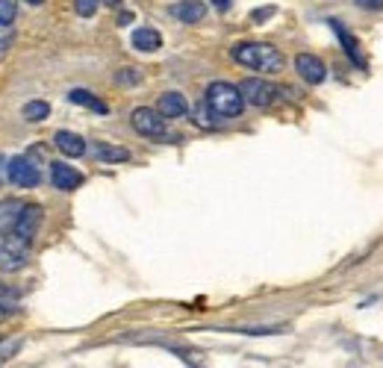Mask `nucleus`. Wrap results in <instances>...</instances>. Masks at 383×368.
Wrapping results in <instances>:
<instances>
[{
    "label": "nucleus",
    "instance_id": "f257e3e1",
    "mask_svg": "<svg viewBox=\"0 0 383 368\" xmlns=\"http://www.w3.org/2000/svg\"><path fill=\"white\" fill-rule=\"evenodd\" d=\"M230 56L251 71H263V74H277L283 71V53L274 45H265V41H239L233 45Z\"/></svg>",
    "mask_w": 383,
    "mask_h": 368
},
{
    "label": "nucleus",
    "instance_id": "f03ea898",
    "mask_svg": "<svg viewBox=\"0 0 383 368\" xmlns=\"http://www.w3.org/2000/svg\"><path fill=\"white\" fill-rule=\"evenodd\" d=\"M207 109L212 112L216 118H239L245 109V97L239 92V86L233 83H224V80H216L207 86V97H204Z\"/></svg>",
    "mask_w": 383,
    "mask_h": 368
},
{
    "label": "nucleus",
    "instance_id": "7ed1b4c3",
    "mask_svg": "<svg viewBox=\"0 0 383 368\" xmlns=\"http://www.w3.org/2000/svg\"><path fill=\"white\" fill-rule=\"evenodd\" d=\"M6 177L12 186H18V189H36L41 180V171L30 157H12L6 165Z\"/></svg>",
    "mask_w": 383,
    "mask_h": 368
},
{
    "label": "nucleus",
    "instance_id": "20e7f679",
    "mask_svg": "<svg viewBox=\"0 0 383 368\" xmlns=\"http://www.w3.org/2000/svg\"><path fill=\"white\" fill-rule=\"evenodd\" d=\"M239 92H242L245 104L260 106V109L272 106V104L277 101V89H274L268 80H260V77H248V80H242V83H239Z\"/></svg>",
    "mask_w": 383,
    "mask_h": 368
},
{
    "label": "nucleus",
    "instance_id": "39448f33",
    "mask_svg": "<svg viewBox=\"0 0 383 368\" xmlns=\"http://www.w3.org/2000/svg\"><path fill=\"white\" fill-rule=\"evenodd\" d=\"M130 124L139 136H148V139H162L165 136V118L160 115L157 109L151 106H139L130 112Z\"/></svg>",
    "mask_w": 383,
    "mask_h": 368
},
{
    "label": "nucleus",
    "instance_id": "423d86ee",
    "mask_svg": "<svg viewBox=\"0 0 383 368\" xmlns=\"http://www.w3.org/2000/svg\"><path fill=\"white\" fill-rule=\"evenodd\" d=\"M295 71L301 74V80L309 83V86H319V83H324V77H328V68H324V62L313 53H298L295 56Z\"/></svg>",
    "mask_w": 383,
    "mask_h": 368
},
{
    "label": "nucleus",
    "instance_id": "0eeeda50",
    "mask_svg": "<svg viewBox=\"0 0 383 368\" xmlns=\"http://www.w3.org/2000/svg\"><path fill=\"white\" fill-rule=\"evenodd\" d=\"M50 180H53V186L60 192H74V189L83 186V174L77 171L74 165H65V162H53L50 165Z\"/></svg>",
    "mask_w": 383,
    "mask_h": 368
},
{
    "label": "nucleus",
    "instance_id": "6e6552de",
    "mask_svg": "<svg viewBox=\"0 0 383 368\" xmlns=\"http://www.w3.org/2000/svg\"><path fill=\"white\" fill-rule=\"evenodd\" d=\"M328 24L333 27V33L339 36V41H342V50L348 53V59H351L354 65H357V68H365L368 62H365V53H363V48H360V41H357V38H354V36H351V33L345 30V27H342V21L330 18Z\"/></svg>",
    "mask_w": 383,
    "mask_h": 368
},
{
    "label": "nucleus",
    "instance_id": "1a4fd4ad",
    "mask_svg": "<svg viewBox=\"0 0 383 368\" xmlns=\"http://www.w3.org/2000/svg\"><path fill=\"white\" fill-rule=\"evenodd\" d=\"M157 112L162 118H183L189 112V101L180 92H165V94H160Z\"/></svg>",
    "mask_w": 383,
    "mask_h": 368
},
{
    "label": "nucleus",
    "instance_id": "9d476101",
    "mask_svg": "<svg viewBox=\"0 0 383 368\" xmlns=\"http://www.w3.org/2000/svg\"><path fill=\"white\" fill-rule=\"evenodd\" d=\"M53 145L60 148L65 157H83V153L89 150V145H86V139H83L80 133H71V130H60L53 136Z\"/></svg>",
    "mask_w": 383,
    "mask_h": 368
},
{
    "label": "nucleus",
    "instance_id": "9b49d317",
    "mask_svg": "<svg viewBox=\"0 0 383 368\" xmlns=\"http://www.w3.org/2000/svg\"><path fill=\"white\" fill-rule=\"evenodd\" d=\"M172 15L183 24H197L207 15V6H204V0H180V3L172 6Z\"/></svg>",
    "mask_w": 383,
    "mask_h": 368
},
{
    "label": "nucleus",
    "instance_id": "f8f14e48",
    "mask_svg": "<svg viewBox=\"0 0 383 368\" xmlns=\"http://www.w3.org/2000/svg\"><path fill=\"white\" fill-rule=\"evenodd\" d=\"M130 45L141 53H153V50L162 48V36L153 30V27H139V30L130 36Z\"/></svg>",
    "mask_w": 383,
    "mask_h": 368
},
{
    "label": "nucleus",
    "instance_id": "ddd939ff",
    "mask_svg": "<svg viewBox=\"0 0 383 368\" xmlns=\"http://www.w3.org/2000/svg\"><path fill=\"white\" fill-rule=\"evenodd\" d=\"M92 157L101 160V162L116 165V162H127V160H130V150L118 148V145H109V141H95V145H92Z\"/></svg>",
    "mask_w": 383,
    "mask_h": 368
},
{
    "label": "nucleus",
    "instance_id": "4468645a",
    "mask_svg": "<svg viewBox=\"0 0 383 368\" xmlns=\"http://www.w3.org/2000/svg\"><path fill=\"white\" fill-rule=\"evenodd\" d=\"M27 265V250H18V248H9L0 242V271L4 274H15Z\"/></svg>",
    "mask_w": 383,
    "mask_h": 368
},
{
    "label": "nucleus",
    "instance_id": "2eb2a0df",
    "mask_svg": "<svg viewBox=\"0 0 383 368\" xmlns=\"http://www.w3.org/2000/svg\"><path fill=\"white\" fill-rule=\"evenodd\" d=\"M68 101L77 104V106H86V109L97 112V115H106V112H109V106H106L97 94H92L89 89H74V92H68Z\"/></svg>",
    "mask_w": 383,
    "mask_h": 368
},
{
    "label": "nucleus",
    "instance_id": "dca6fc26",
    "mask_svg": "<svg viewBox=\"0 0 383 368\" xmlns=\"http://www.w3.org/2000/svg\"><path fill=\"white\" fill-rule=\"evenodd\" d=\"M21 209H24L21 201H4V204H0V233H6V230L12 227V224L18 221Z\"/></svg>",
    "mask_w": 383,
    "mask_h": 368
},
{
    "label": "nucleus",
    "instance_id": "f3484780",
    "mask_svg": "<svg viewBox=\"0 0 383 368\" xmlns=\"http://www.w3.org/2000/svg\"><path fill=\"white\" fill-rule=\"evenodd\" d=\"M50 115V104H45V101H30V104H27L24 106V118L27 121H45Z\"/></svg>",
    "mask_w": 383,
    "mask_h": 368
},
{
    "label": "nucleus",
    "instance_id": "a211bd4d",
    "mask_svg": "<svg viewBox=\"0 0 383 368\" xmlns=\"http://www.w3.org/2000/svg\"><path fill=\"white\" fill-rule=\"evenodd\" d=\"M12 41H15V30H12V24H9V27L0 24V62H4L6 56H9Z\"/></svg>",
    "mask_w": 383,
    "mask_h": 368
},
{
    "label": "nucleus",
    "instance_id": "6ab92c4d",
    "mask_svg": "<svg viewBox=\"0 0 383 368\" xmlns=\"http://www.w3.org/2000/svg\"><path fill=\"white\" fill-rule=\"evenodd\" d=\"M116 83H118V86H139V83H141L139 68H121L116 74Z\"/></svg>",
    "mask_w": 383,
    "mask_h": 368
},
{
    "label": "nucleus",
    "instance_id": "aec40b11",
    "mask_svg": "<svg viewBox=\"0 0 383 368\" xmlns=\"http://www.w3.org/2000/svg\"><path fill=\"white\" fill-rule=\"evenodd\" d=\"M15 12H18V3L15 0H0V24L9 27L15 21Z\"/></svg>",
    "mask_w": 383,
    "mask_h": 368
},
{
    "label": "nucleus",
    "instance_id": "412c9836",
    "mask_svg": "<svg viewBox=\"0 0 383 368\" xmlns=\"http://www.w3.org/2000/svg\"><path fill=\"white\" fill-rule=\"evenodd\" d=\"M97 3H101V0H74V9L80 18H92L97 12Z\"/></svg>",
    "mask_w": 383,
    "mask_h": 368
},
{
    "label": "nucleus",
    "instance_id": "4be33fe9",
    "mask_svg": "<svg viewBox=\"0 0 383 368\" xmlns=\"http://www.w3.org/2000/svg\"><path fill=\"white\" fill-rule=\"evenodd\" d=\"M0 304H4V306H15L18 304V292L9 289L4 280H0Z\"/></svg>",
    "mask_w": 383,
    "mask_h": 368
},
{
    "label": "nucleus",
    "instance_id": "5701e85b",
    "mask_svg": "<svg viewBox=\"0 0 383 368\" xmlns=\"http://www.w3.org/2000/svg\"><path fill=\"white\" fill-rule=\"evenodd\" d=\"M209 115H212V112H209L207 104H204L201 109H195V124H201V127H216V124L209 121Z\"/></svg>",
    "mask_w": 383,
    "mask_h": 368
},
{
    "label": "nucleus",
    "instance_id": "b1692460",
    "mask_svg": "<svg viewBox=\"0 0 383 368\" xmlns=\"http://www.w3.org/2000/svg\"><path fill=\"white\" fill-rule=\"evenodd\" d=\"M360 9H368V12H377V9H383V0H354Z\"/></svg>",
    "mask_w": 383,
    "mask_h": 368
},
{
    "label": "nucleus",
    "instance_id": "393cba45",
    "mask_svg": "<svg viewBox=\"0 0 383 368\" xmlns=\"http://www.w3.org/2000/svg\"><path fill=\"white\" fill-rule=\"evenodd\" d=\"M272 15H274V6H265V9L251 12V18H253V21H265V18H272Z\"/></svg>",
    "mask_w": 383,
    "mask_h": 368
},
{
    "label": "nucleus",
    "instance_id": "a878e982",
    "mask_svg": "<svg viewBox=\"0 0 383 368\" xmlns=\"http://www.w3.org/2000/svg\"><path fill=\"white\" fill-rule=\"evenodd\" d=\"M9 357H12V348H9V345H4V342H0V365H4V362H6Z\"/></svg>",
    "mask_w": 383,
    "mask_h": 368
},
{
    "label": "nucleus",
    "instance_id": "bb28decb",
    "mask_svg": "<svg viewBox=\"0 0 383 368\" xmlns=\"http://www.w3.org/2000/svg\"><path fill=\"white\" fill-rule=\"evenodd\" d=\"M130 21H133V12H121V15H118V24H121V27H127Z\"/></svg>",
    "mask_w": 383,
    "mask_h": 368
},
{
    "label": "nucleus",
    "instance_id": "cd10ccee",
    "mask_svg": "<svg viewBox=\"0 0 383 368\" xmlns=\"http://www.w3.org/2000/svg\"><path fill=\"white\" fill-rule=\"evenodd\" d=\"M212 3H216V9H227L230 6V0H212Z\"/></svg>",
    "mask_w": 383,
    "mask_h": 368
},
{
    "label": "nucleus",
    "instance_id": "c85d7f7f",
    "mask_svg": "<svg viewBox=\"0 0 383 368\" xmlns=\"http://www.w3.org/2000/svg\"><path fill=\"white\" fill-rule=\"evenodd\" d=\"M9 309H12V306H4V304H0V321H4V318L9 316Z\"/></svg>",
    "mask_w": 383,
    "mask_h": 368
},
{
    "label": "nucleus",
    "instance_id": "c756f323",
    "mask_svg": "<svg viewBox=\"0 0 383 368\" xmlns=\"http://www.w3.org/2000/svg\"><path fill=\"white\" fill-rule=\"evenodd\" d=\"M106 6H121V0H104Z\"/></svg>",
    "mask_w": 383,
    "mask_h": 368
},
{
    "label": "nucleus",
    "instance_id": "7c9ffc66",
    "mask_svg": "<svg viewBox=\"0 0 383 368\" xmlns=\"http://www.w3.org/2000/svg\"><path fill=\"white\" fill-rule=\"evenodd\" d=\"M27 3H30V6H41V3H45V0H27Z\"/></svg>",
    "mask_w": 383,
    "mask_h": 368
}]
</instances>
